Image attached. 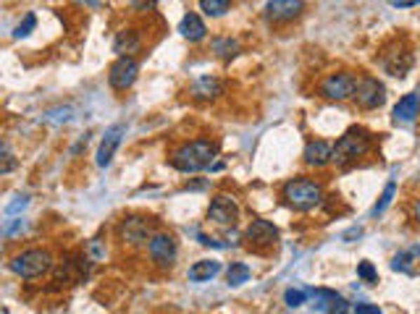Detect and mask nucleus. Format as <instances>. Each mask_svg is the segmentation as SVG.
I'll list each match as a JSON object with an SVG mask.
<instances>
[{
  "label": "nucleus",
  "instance_id": "obj_1",
  "mask_svg": "<svg viewBox=\"0 0 420 314\" xmlns=\"http://www.w3.org/2000/svg\"><path fill=\"white\" fill-rule=\"evenodd\" d=\"M218 155V147L208 139H195L173 149L171 155V168H176L179 173H200L205 168L213 165V160Z\"/></svg>",
  "mask_w": 420,
  "mask_h": 314
},
{
  "label": "nucleus",
  "instance_id": "obj_2",
  "mask_svg": "<svg viewBox=\"0 0 420 314\" xmlns=\"http://www.w3.org/2000/svg\"><path fill=\"white\" fill-rule=\"evenodd\" d=\"M370 149V134L365 128H350L344 137H339V142L334 144V155H331V163L336 165H350V163H357L365 152Z\"/></svg>",
  "mask_w": 420,
  "mask_h": 314
},
{
  "label": "nucleus",
  "instance_id": "obj_3",
  "mask_svg": "<svg viewBox=\"0 0 420 314\" xmlns=\"http://www.w3.org/2000/svg\"><path fill=\"white\" fill-rule=\"evenodd\" d=\"M284 199H287V205L294 207V210L308 212V210L320 205L323 186H320L318 181H313V178H294V181H289V184L284 186Z\"/></svg>",
  "mask_w": 420,
  "mask_h": 314
},
{
  "label": "nucleus",
  "instance_id": "obj_4",
  "mask_svg": "<svg viewBox=\"0 0 420 314\" xmlns=\"http://www.w3.org/2000/svg\"><path fill=\"white\" fill-rule=\"evenodd\" d=\"M51 267H53V257L45 249H27V252H21V254H16L11 259V270L19 275V278H27V280L40 278Z\"/></svg>",
  "mask_w": 420,
  "mask_h": 314
},
{
  "label": "nucleus",
  "instance_id": "obj_5",
  "mask_svg": "<svg viewBox=\"0 0 420 314\" xmlns=\"http://www.w3.org/2000/svg\"><path fill=\"white\" fill-rule=\"evenodd\" d=\"M355 102L362 110H376L386 102V89H383V84H381L379 78L362 76L357 78V87H355Z\"/></svg>",
  "mask_w": 420,
  "mask_h": 314
},
{
  "label": "nucleus",
  "instance_id": "obj_6",
  "mask_svg": "<svg viewBox=\"0 0 420 314\" xmlns=\"http://www.w3.org/2000/svg\"><path fill=\"white\" fill-rule=\"evenodd\" d=\"M152 220L150 217H140V215H129L124 217L119 223V235L124 244H131V246H140L145 241H150L152 235Z\"/></svg>",
  "mask_w": 420,
  "mask_h": 314
},
{
  "label": "nucleus",
  "instance_id": "obj_7",
  "mask_svg": "<svg viewBox=\"0 0 420 314\" xmlns=\"http://www.w3.org/2000/svg\"><path fill=\"white\" fill-rule=\"evenodd\" d=\"M355 87H357V78L352 76V74H331L320 84V97L341 102V100L355 97Z\"/></svg>",
  "mask_w": 420,
  "mask_h": 314
},
{
  "label": "nucleus",
  "instance_id": "obj_8",
  "mask_svg": "<svg viewBox=\"0 0 420 314\" xmlns=\"http://www.w3.org/2000/svg\"><path fill=\"white\" fill-rule=\"evenodd\" d=\"M208 220L210 223H216V226L234 228L237 226V220H239V207H237V202L226 194L213 196V202H210V207H208Z\"/></svg>",
  "mask_w": 420,
  "mask_h": 314
},
{
  "label": "nucleus",
  "instance_id": "obj_9",
  "mask_svg": "<svg viewBox=\"0 0 420 314\" xmlns=\"http://www.w3.org/2000/svg\"><path fill=\"white\" fill-rule=\"evenodd\" d=\"M137 74H140V66H137V60L129 58V55H121L108 71V84L116 92H126V89L137 81Z\"/></svg>",
  "mask_w": 420,
  "mask_h": 314
},
{
  "label": "nucleus",
  "instance_id": "obj_10",
  "mask_svg": "<svg viewBox=\"0 0 420 314\" xmlns=\"http://www.w3.org/2000/svg\"><path fill=\"white\" fill-rule=\"evenodd\" d=\"M147 254H150V259L158 267H171L173 262H176V254H179L173 235L152 233V238L147 241Z\"/></svg>",
  "mask_w": 420,
  "mask_h": 314
},
{
  "label": "nucleus",
  "instance_id": "obj_11",
  "mask_svg": "<svg viewBox=\"0 0 420 314\" xmlns=\"http://www.w3.org/2000/svg\"><path fill=\"white\" fill-rule=\"evenodd\" d=\"M302 11H305V0H268L263 13L273 24H287V21L300 19Z\"/></svg>",
  "mask_w": 420,
  "mask_h": 314
},
{
  "label": "nucleus",
  "instance_id": "obj_12",
  "mask_svg": "<svg viewBox=\"0 0 420 314\" xmlns=\"http://www.w3.org/2000/svg\"><path fill=\"white\" fill-rule=\"evenodd\" d=\"M244 238L250 241V246L265 249V246H273L279 241V228L268 223V220H252L247 231H244Z\"/></svg>",
  "mask_w": 420,
  "mask_h": 314
},
{
  "label": "nucleus",
  "instance_id": "obj_13",
  "mask_svg": "<svg viewBox=\"0 0 420 314\" xmlns=\"http://www.w3.org/2000/svg\"><path fill=\"white\" fill-rule=\"evenodd\" d=\"M124 134H126V126H124V123H116V126H110L108 131L103 134V142H100V147H98V168L110 165V160L116 155Z\"/></svg>",
  "mask_w": 420,
  "mask_h": 314
},
{
  "label": "nucleus",
  "instance_id": "obj_14",
  "mask_svg": "<svg viewBox=\"0 0 420 314\" xmlns=\"http://www.w3.org/2000/svg\"><path fill=\"white\" fill-rule=\"evenodd\" d=\"M313 301H315V309L323 314H347V301L341 299L339 294L334 291H326V288H318V291H310Z\"/></svg>",
  "mask_w": 420,
  "mask_h": 314
},
{
  "label": "nucleus",
  "instance_id": "obj_15",
  "mask_svg": "<svg viewBox=\"0 0 420 314\" xmlns=\"http://www.w3.org/2000/svg\"><path fill=\"white\" fill-rule=\"evenodd\" d=\"M331 155H334V147H331L329 142H323V139H315V142H308V147H305V163L310 168H323L331 163Z\"/></svg>",
  "mask_w": 420,
  "mask_h": 314
},
{
  "label": "nucleus",
  "instance_id": "obj_16",
  "mask_svg": "<svg viewBox=\"0 0 420 314\" xmlns=\"http://www.w3.org/2000/svg\"><path fill=\"white\" fill-rule=\"evenodd\" d=\"M179 32L184 39H190V42H200L205 34H208V27H205V21L197 16V13H187L179 24Z\"/></svg>",
  "mask_w": 420,
  "mask_h": 314
},
{
  "label": "nucleus",
  "instance_id": "obj_17",
  "mask_svg": "<svg viewBox=\"0 0 420 314\" xmlns=\"http://www.w3.org/2000/svg\"><path fill=\"white\" fill-rule=\"evenodd\" d=\"M140 45H142V39L137 29H121L119 34H116V39H113V50L119 53V58L121 55H129L131 58V53H137Z\"/></svg>",
  "mask_w": 420,
  "mask_h": 314
},
{
  "label": "nucleus",
  "instance_id": "obj_18",
  "mask_svg": "<svg viewBox=\"0 0 420 314\" xmlns=\"http://www.w3.org/2000/svg\"><path fill=\"white\" fill-rule=\"evenodd\" d=\"M420 113V100L418 95H405V97L394 105V121L397 123H410Z\"/></svg>",
  "mask_w": 420,
  "mask_h": 314
},
{
  "label": "nucleus",
  "instance_id": "obj_19",
  "mask_svg": "<svg viewBox=\"0 0 420 314\" xmlns=\"http://www.w3.org/2000/svg\"><path fill=\"white\" fill-rule=\"evenodd\" d=\"M190 95L195 100H216L221 95V81L213 76L195 78V84L190 87Z\"/></svg>",
  "mask_w": 420,
  "mask_h": 314
},
{
  "label": "nucleus",
  "instance_id": "obj_20",
  "mask_svg": "<svg viewBox=\"0 0 420 314\" xmlns=\"http://www.w3.org/2000/svg\"><path fill=\"white\" fill-rule=\"evenodd\" d=\"M383 69L389 71L391 76L402 78L412 69V55L407 53V50H402V53H389V55L383 58Z\"/></svg>",
  "mask_w": 420,
  "mask_h": 314
},
{
  "label": "nucleus",
  "instance_id": "obj_21",
  "mask_svg": "<svg viewBox=\"0 0 420 314\" xmlns=\"http://www.w3.org/2000/svg\"><path fill=\"white\" fill-rule=\"evenodd\" d=\"M218 273H221V262H216V259H200V262H195L190 267L187 275H190L192 283H205V280L216 278Z\"/></svg>",
  "mask_w": 420,
  "mask_h": 314
},
{
  "label": "nucleus",
  "instance_id": "obj_22",
  "mask_svg": "<svg viewBox=\"0 0 420 314\" xmlns=\"http://www.w3.org/2000/svg\"><path fill=\"white\" fill-rule=\"evenodd\" d=\"M237 50H239V42H237V39H231V37L213 39V53H216L218 58H234Z\"/></svg>",
  "mask_w": 420,
  "mask_h": 314
},
{
  "label": "nucleus",
  "instance_id": "obj_23",
  "mask_svg": "<svg viewBox=\"0 0 420 314\" xmlns=\"http://www.w3.org/2000/svg\"><path fill=\"white\" fill-rule=\"evenodd\" d=\"M231 8V0H200V11L210 19H218Z\"/></svg>",
  "mask_w": 420,
  "mask_h": 314
},
{
  "label": "nucleus",
  "instance_id": "obj_24",
  "mask_svg": "<svg viewBox=\"0 0 420 314\" xmlns=\"http://www.w3.org/2000/svg\"><path fill=\"white\" fill-rule=\"evenodd\" d=\"M252 270L244 262H231L229 273H226V280H229V285H242L250 280Z\"/></svg>",
  "mask_w": 420,
  "mask_h": 314
},
{
  "label": "nucleus",
  "instance_id": "obj_25",
  "mask_svg": "<svg viewBox=\"0 0 420 314\" xmlns=\"http://www.w3.org/2000/svg\"><path fill=\"white\" fill-rule=\"evenodd\" d=\"M394 194H397V184H394V181H389V184L383 186V194L379 196V202H376V207H373V217L383 215V212L389 210V205H391V199H394Z\"/></svg>",
  "mask_w": 420,
  "mask_h": 314
},
{
  "label": "nucleus",
  "instance_id": "obj_26",
  "mask_svg": "<svg viewBox=\"0 0 420 314\" xmlns=\"http://www.w3.org/2000/svg\"><path fill=\"white\" fill-rule=\"evenodd\" d=\"M418 254H420V246H412L410 252H400V254L391 259V267H394V270H402V273H410L412 259Z\"/></svg>",
  "mask_w": 420,
  "mask_h": 314
},
{
  "label": "nucleus",
  "instance_id": "obj_27",
  "mask_svg": "<svg viewBox=\"0 0 420 314\" xmlns=\"http://www.w3.org/2000/svg\"><path fill=\"white\" fill-rule=\"evenodd\" d=\"M34 27H37V16H34V13H27V16H24V21H19V27H16V32H13V37H16V39L27 37V34H29Z\"/></svg>",
  "mask_w": 420,
  "mask_h": 314
},
{
  "label": "nucleus",
  "instance_id": "obj_28",
  "mask_svg": "<svg viewBox=\"0 0 420 314\" xmlns=\"http://www.w3.org/2000/svg\"><path fill=\"white\" fill-rule=\"evenodd\" d=\"M305 299H308V291H297V288H289V291L284 294V301H287V306H291V309L305 304Z\"/></svg>",
  "mask_w": 420,
  "mask_h": 314
},
{
  "label": "nucleus",
  "instance_id": "obj_29",
  "mask_svg": "<svg viewBox=\"0 0 420 314\" xmlns=\"http://www.w3.org/2000/svg\"><path fill=\"white\" fill-rule=\"evenodd\" d=\"M357 278H362L365 283H376V280H379V273H376V267L370 265V262H360V265H357Z\"/></svg>",
  "mask_w": 420,
  "mask_h": 314
},
{
  "label": "nucleus",
  "instance_id": "obj_30",
  "mask_svg": "<svg viewBox=\"0 0 420 314\" xmlns=\"http://www.w3.org/2000/svg\"><path fill=\"white\" fill-rule=\"evenodd\" d=\"M29 205V196L21 194V196H13V202H8L6 205V215H16V212H21L24 207Z\"/></svg>",
  "mask_w": 420,
  "mask_h": 314
},
{
  "label": "nucleus",
  "instance_id": "obj_31",
  "mask_svg": "<svg viewBox=\"0 0 420 314\" xmlns=\"http://www.w3.org/2000/svg\"><path fill=\"white\" fill-rule=\"evenodd\" d=\"M13 165H16V160H13V155H11V147L8 144H3V165H0V173H11Z\"/></svg>",
  "mask_w": 420,
  "mask_h": 314
},
{
  "label": "nucleus",
  "instance_id": "obj_32",
  "mask_svg": "<svg viewBox=\"0 0 420 314\" xmlns=\"http://www.w3.org/2000/svg\"><path fill=\"white\" fill-rule=\"evenodd\" d=\"M158 0H131V8L134 11H152Z\"/></svg>",
  "mask_w": 420,
  "mask_h": 314
},
{
  "label": "nucleus",
  "instance_id": "obj_33",
  "mask_svg": "<svg viewBox=\"0 0 420 314\" xmlns=\"http://www.w3.org/2000/svg\"><path fill=\"white\" fill-rule=\"evenodd\" d=\"M352 314H381V312H379V306H373V304H357L352 309Z\"/></svg>",
  "mask_w": 420,
  "mask_h": 314
},
{
  "label": "nucleus",
  "instance_id": "obj_34",
  "mask_svg": "<svg viewBox=\"0 0 420 314\" xmlns=\"http://www.w3.org/2000/svg\"><path fill=\"white\" fill-rule=\"evenodd\" d=\"M90 254H92V259H103L105 257V252L100 249V238H95L90 244Z\"/></svg>",
  "mask_w": 420,
  "mask_h": 314
},
{
  "label": "nucleus",
  "instance_id": "obj_35",
  "mask_svg": "<svg viewBox=\"0 0 420 314\" xmlns=\"http://www.w3.org/2000/svg\"><path fill=\"white\" fill-rule=\"evenodd\" d=\"M394 8H412V6H420V0H391Z\"/></svg>",
  "mask_w": 420,
  "mask_h": 314
},
{
  "label": "nucleus",
  "instance_id": "obj_36",
  "mask_svg": "<svg viewBox=\"0 0 420 314\" xmlns=\"http://www.w3.org/2000/svg\"><path fill=\"white\" fill-rule=\"evenodd\" d=\"M21 231H24V220H16V223H13V226H6V235H16V233H21Z\"/></svg>",
  "mask_w": 420,
  "mask_h": 314
},
{
  "label": "nucleus",
  "instance_id": "obj_37",
  "mask_svg": "<svg viewBox=\"0 0 420 314\" xmlns=\"http://www.w3.org/2000/svg\"><path fill=\"white\" fill-rule=\"evenodd\" d=\"M360 235H362V228H352V231L344 233V241H350V238H360Z\"/></svg>",
  "mask_w": 420,
  "mask_h": 314
},
{
  "label": "nucleus",
  "instance_id": "obj_38",
  "mask_svg": "<svg viewBox=\"0 0 420 314\" xmlns=\"http://www.w3.org/2000/svg\"><path fill=\"white\" fill-rule=\"evenodd\" d=\"M415 217H418V223H420V199H418V205H415Z\"/></svg>",
  "mask_w": 420,
  "mask_h": 314
},
{
  "label": "nucleus",
  "instance_id": "obj_39",
  "mask_svg": "<svg viewBox=\"0 0 420 314\" xmlns=\"http://www.w3.org/2000/svg\"><path fill=\"white\" fill-rule=\"evenodd\" d=\"M418 100H420V97H418Z\"/></svg>",
  "mask_w": 420,
  "mask_h": 314
}]
</instances>
